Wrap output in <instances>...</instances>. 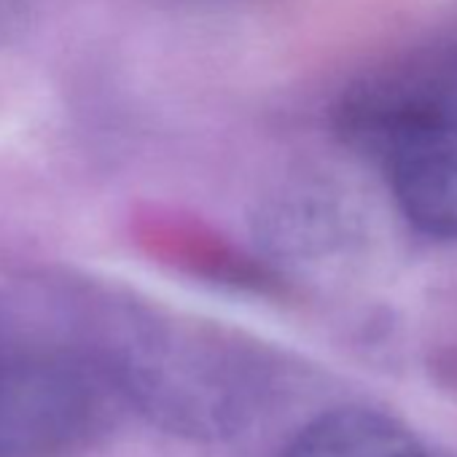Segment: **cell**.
<instances>
[{
	"instance_id": "obj_4",
	"label": "cell",
	"mask_w": 457,
	"mask_h": 457,
	"mask_svg": "<svg viewBox=\"0 0 457 457\" xmlns=\"http://www.w3.org/2000/svg\"><path fill=\"white\" fill-rule=\"evenodd\" d=\"M286 457H428L420 441L395 420L371 409L320 414L291 441Z\"/></svg>"
},
{
	"instance_id": "obj_3",
	"label": "cell",
	"mask_w": 457,
	"mask_h": 457,
	"mask_svg": "<svg viewBox=\"0 0 457 457\" xmlns=\"http://www.w3.org/2000/svg\"><path fill=\"white\" fill-rule=\"evenodd\" d=\"M377 162L417 232L457 240V121L403 135Z\"/></svg>"
},
{
	"instance_id": "obj_2",
	"label": "cell",
	"mask_w": 457,
	"mask_h": 457,
	"mask_svg": "<svg viewBox=\"0 0 457 457\" xmlns=\"http://www.w3.org/2000/svg\"><path fill=\"white\" fill-rule=\"evenodd\" d=\"M337 132L377 159L403 135L457 121V44L406 52L353 81L334 111Z\"/></svg>"
},
{
	"instance_id": "obj_5",
	"label": "cell",
	"mask_w": 457,
	"mask_h": 457,
	"mask_svg": "<svg viewBox=\"0 0 457 457\" xmlns=\"http://www.w3.org/2000/svg\"><path fill=\"white\" fill-rule=\"evenodd\" d=\"M28 22V0H0V36H12Z\"/></svg>"
},
{
	"instance_id": "obj_1",
	"label": "cell",
	"mask_w": 457,
	"mask_h": 457,
	"mask_svg": "<svg viewBox=\"0 0 457 457\" xmlns=\"http://www.w3.org/2000/svg\"><path fill=\"white\" fill-rule=\"evenodd\" d=\"M127 401L113 350L0 299V457H73Z\"/></svg>"
}]
</instances>
